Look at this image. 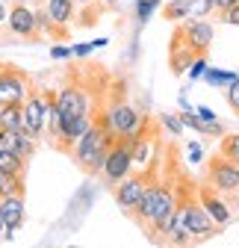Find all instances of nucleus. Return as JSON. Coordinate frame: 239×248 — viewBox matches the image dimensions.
<instances>
[{
	"label": "nucleus",
	"mask_w": 239,
	"mask_h": 248,
	"mask_svg": "<svg viewBox=\"0 0 239 248\" xmlns=\"http://www.w3.org/2000/svg\"><path fill=\"white\" fill-rule=\"evenodd\" d=\"M177 210H180V222L189 228V233L195 239H213V236H219L224 231L201 207V201H198V180L186 169H180V174H177Z\"/></svg>",
	"instance_id": "f257e3e1"
},
{
	"label": "nucleus",
	"mask_w": 239,
	"mask_h": 248,
	"mask_svg": "<svg viewBox=\"0 0 239 248\" xmlns=\"http://www.w3.org/2000/svg\"><path fill=\"white\" fill-rule=\"evenodd\" d=\"M106 115H109V127L115 136H133L136 127L142 124V112L127 101V86L121 80H115L109 89H106Z\"/></svg>",
	"instance_id": "f03ea898"
},
{
	"label": "nucleus",
	"mask_w": 239,
	"mask_h": 248,
	"mask_svg": "<svg viewBox=\"0 0 239 248\" xmlns=\"http://www.w3.org/2000/svg\"><path fill=\"white\" fill-rule=\"evenodd\" d=\"M204 183H210L213 189L227 201V207L236 213L239 210V166L230 163L224 154H213L204 169Z\"/></svg>",
	"instance_id": "7ed1b4c3"
},
{
	"label": "nucleus",
	"mask_w": 239,
	"mask_h": 248,
	"mask_svg": "<svg viewBox=\"0 0 239 248\" xmlns=\"http://www.w3.org/2000/svg\"><path fill=\"white\" fill-rule=\"evenodd\" d=\"M130 171H133V142H130V136H115V142L109 145V154H106V163L101 169V177L112 189Z\"/></svg>",
	"instance_id": "20e7f679"
},
{
	"label": "nucleus",
	"mask_w": 239,
	"mask_h": 248,
	"mask_svg": "<svg viewBox=\"0 0 239 248\" xmlns=\"http://www.w3.org/2000/svg\"><path fill=\"white\" fill-rule=\"evenodd\" d=\"M56 107L62 115H83V112H92V92H89V86L71 74L62 86H59L56 92Z\"/></svg>",
	"instance_id": "39448f33"
},
{
	"label": "nucleus",
	"mask_w": 239,
	"mask_h": 248,
	"mask_svg": "<svg viewBox=\"0 0 239 248\" xmlns=\"http://www.w3.org/2000/svg\"><path fill=\"white\" fill-rule=\"evenodd\" d=\"M201 53L195 50L189 33H186V24H177L171 30V39H168V68L174 77H180L186 68H192V62L198 59Z\"/></svg>",
	"instance_id": "423d86ee"
},
{
	"label": "nucleus",
	"mask_w": 239,
	"mask_h": 248,
	"mask_svg": "<svg viewBox=\"0 0 239 248\" xmlns=\"http://www.w3.org/2000/svg\"><path fill=\"white\" fill-rule=\"evenodd\" d=\"M24 107V133H30L33 139L45 136V121H47V92H39L36 86H30L27 98L21 101Z\"/></svg>",
	"instance_id": "0eeeda50"
},
{
	"label": "nucleus",
	"mask_w": 239,
	"mask_h": 248,
	"mask_svg": "<svg viewBox=\"0 0 239 248\" xmlns=\"http://www.w3.org/2000/svg\"><path fill=\"white\" fill-rule=\"evenodd\" d=\"M112 195H115V204L133 219V213L139 210L142 195H145V169H133L124 180H118L112 186Z\"/></svg>",
	"instance_id": "6e6552de"
},
{
	"label": "nucleus",
	"mask_w": 239,
	"mask_h": 248,
	"mask_svg": "<svg viewBox=\"0 0 239 248\" xmlns=\"http://www.w3.org/2000/svg\"><path fill=\"white\" fill-rule=\"evenodd\" d=\"M6 30L15 39H27V42L42 39L39 24H36V9L27 6L24 0H15V3L9 6V12H6Z\"/></svg>",
	"instance_id": "1a4fd4ad"
},
{
	"label": "nucleus",
	"mask_w": 239,
	"mask_h": 248,
	"mask_svg": "<svg viewBox=\"0 0 239 248\" xmlns=\"http://www.w3.org/2000/svg\"><path fill=\"white\" fill-rule=\"evenodd\" d=\"M30 77L12 65V62H0V104H21L30 92Z\"/></svg>",
	"instance_id": "9d476101"
},
{
	"label": "nucleus",
	"mask_w": 239,
	"mask_h": 248,
	"mask_svg": "<svg viewBox=\"0 0 239 248\" xmlns=\"http://www.w3.org/2000/svg\"><path fill=\"white\" fill-rule=\"evenodd\" d=\"M198 201H201V207L207 210V216L216 222V225H222V228H227L230 225V219H233V210L227 207V201L213 189L210 183H198Z\"/></svg>",
	"instance_id": "9b49d317"
},
{
	"label": "nucleus",
	"mask_w": 239,
	"mask_h": 248,
	"mask_svg": "<svg viewBox=\"0 0 239 248\" xmlns=\"http://www.w3.org/2000/svg\"><path fill=\"white\" fill-rule=\"evenodd\" d=\"M0 210H3V239H15V231L24 225V195H6L0 198Z\"/></svg>",
	"instance_id": "f8f14e48"
},
{
	"label": "nucleus",
	"mask_w": 239,
	"mask_h": 248,
	"mask_svg": "<svg viewBox=\"0 0 239 248\" xmlns=\"http://www.w3.org/2000/svg\"><path fill=\"white\" fill-rule=\"evenodd\" d=\"M45 9H47L50 21H53L56 27L68 30L65 24H71V21H74V12H77V0H47V3H45Z\"/></svg>",
	"instance_id": "ddd939ff"
},
{
	"label": "nucleus",
	"mask_w": 239,
	"mask_h": 248,
	"mask_svg": "<svg viewBox=\"0 0 239 248\" xmlns=\"http://www.w3.org/2000/svg\"><path fill=\"white\" fill-rule=\"evenodd\" d=\"M0 127L21 130L24 127V107L21 104H3L0 107Z\"/></svg>",
	"instance_id": "4468645a"
},
{
	"label": "nucleus",
	"mask_w": 239,
	"mask_h": 248,
	"mask_svg": "<svg viewBox=\"0 0 239 248\" xmlns=\"http://www.w3.org/2000/svg\"><path fill=\"white\" fill-rule=\"evenodd\" d=\"M0 171H6V174H24L27 177V160L18 157L15 151L0 148Z\"/></svg>",
	"instance_id": "2eb2a0df"
},
{
	"label": "nucleus",
	"mask_w": 239,
	"mask_h": 248,
	"mask_svg": "<svg viewBox=\"0 0 239 248\" xmlns=\"http://www.w3.org/2000/svg\"><path fill=\"white\" fill-rule=\"evenodd\" d=\"M24 192H27L24 174H6V171H0V198H6V195H24Z\"/></svg>",
	"instance_id": "dca6fc26"
},
{
	"label": "nucleus",
	"mask_w": 239,
	"mask_h": 248,
	"mask_svg": "<svg viewBox=\"0 0 239 248\" xmlns=\"http://www.w3.org/2000/svg\"><path fill=\"white\" fill-rule=\"evenodd\" d=\"M219 154H224L230 163H236V166H239V133H222Z\"/></svg>",
	"instance_id": "f3484780"
},
{
	"label": "nucleus",
	"mask_w": 239,
	"mask_h": 248,
	"mask_svg": "<svg viewBox=\"0 0 239 248\" xmlns=\"http://www.w3.org/2000/svg\"><path fill=\"white\" fill-rule=\"evenodd\" d=\"M189 12H192V0H171V3L163 6V18L165 21H180Z\"/></svg>",
	"instance_id": "a211bd4d"
},
{
	"label": "nucleus",
	"mask_w": 239,
	"mask_h": 248,
	"mask_svg": "<svg viewBox=\"0 0 239 248\" xmlns=\"http://www.w3.org/2000/svg\"><path fill=\"white\" fill-rule=\"evenodd\" d=\"M224 101H227V109L239 118V77H233L224 89Z\"/></svg>",
	"instance_id": "6ab92c4d"
},
{
	"label": "nucleus",
	"mask_w": 239,
	"mask_h": 248,
	"mask_svg": "<svg viewBox=\"0 0 239 248\" xmlns=\"http://www.w3.org/2000/svg\"><path fill=\"white\" fill-rule=\"evenodd\" d=\"M216 12V0H192V12L195 18H207V15H213Z\"/></svg>",
	"instance_id": "aec40b11"
},
{
	"label": "nucleus",
	"mask_w": 239,
	"mask_h": 248,
	"mask_svg": "<svg viewBox=\"0 0 239 248\" xmlns=\"http://www.w3.org/2000/svg\"><path fill=\"white\" fill-rule=\"evenodd\" d=\"M236 3H239V0H216V15H219V18H224V12H227V9H233Z\"/></svg>",
	"instance_id": "412c9836"
},
{
	"label": "nucleus",
	"mask_w": 239,
	"mask_h": 248,
	"mask_svg": "<svg viewBox=\"0 0 239 248\" xmlns=\"http://www.w3.org/2000/svg\"><path fill=\"white\" fill-rule=\"evenodd\" d=\"M222 21H224V24H230V27H239V3H236L233 9H227Z\"/></svg>",
	"instance_id": "4be33fe9"
},
{
	"label": "nucleus",
	"mask_w": 239,
	"mask_h": 248,
	"mask_svg": "<svg viewBox=\"0 0 239 248\" xmlns=\"http://www.w3.org/2000/svg\"><path fill=\"white\" fill-rule=\"evenodd\" d=\"M50 56H53V59H68V56H71V47L56 45V47H50Z\"/></svg>",
	"instance_id": "5701e85b"
},
{
	"label": "nucleus",
	"mask_w": 239,
	"mask_h": 248,
	"mask_svg": "<svg viewBox=\"0 0 239 248\" xmlns=\"http://www.w3.org/2000/svg\"><path fill=\"white\" fill-rule=\"evenodd\" d=\"M92 50H95V45H74L71 47V56H89Z\"/></svg>",
	"instance_id": "b1692460"
},
{
	"label": "nucleus",
	"mask_w": 239,
	"mask_h": 248,
	"mask_svg": "<svg viewBox=\"0 0 239 248\" xmlns=\"http://www.w3.org/2000/svg\"><path fill=\"white\" fill-rule=\"evenodd\" d=\"M189 157H192V160H195V163H198V160H201V148H198V145H192V148H189Z\"/></svg>",
	"instance_id": "393cba45"
},
{
	"label": "nucleus",
	"mask_w": 239,
	"mask_h": 248,
	"mask_svg": "<svg viewBox=\"0 0 239 248\" xmlns=\"http://www.w3.org/2000/svg\"><path fill=\"white\" fill-rule=\"evenodd\" d=\"M6 12H9V9H6V3H3V0H0V24L6 21Z\"/></svg>",
	"instance_id": "a878e982"
},
{
	"label": "nucleus",
	"mask_w": 239,
	"mask_h": 248,
	"mask_svg": "<svg viewBox=\"0 0 239 248\" xmlns=\"http://www.w3.org/2000/svg\"><path fill=\"white\" fill-rule=\"evenodd\" d=\"M0 231H3V210H0Z\"/></svg>",
	"instance_id": "bb28decb"
},
{
	"label": "nucleus",
	"mask_w": 239,
	"mask_h": 248,
	"mask_svg": "<svg viewBox=\"0 0 239 248\" xmlns=\"http://www.w3.org/2000/svg\"><path fill=\"white\" fill-rule=\"evenodd\" d=\"M98 3H104V6H106V3H112V0H98Z\"/></svg>",
	"instance_id": "cd10ccee"
},
{
	"label": "nucleus",
	"mask_w": 239,
	"mask_h": 248,
	"mask_svg": "<svg viewBox=\"0 0 239 248\" xmlns=\"http://www.w3.org/2000/svg\"><path fill=\"white\" fill-rule=\"evenodd\" d=\"M151 3H154V6H157V3H160V0H151Z\"/></svg>",
	"instance_id": "c85d7f7f"
},
{
	"label": "nucleus",
	"mask_w": 239,
	"mask_h": 248,
	"mask_svg": "<svg viewBox=\"0 0 239 248\" xmlns=\"http://www.w3.org/2000/svg\"><path fill=\"white\" fill-rule=\"evenodd\" d=\"M77 3H86V0H77Z\"/></svg>",
	"instance_id": "c756f323"
},
{
	"label": "nucleus",
	"mask_w": 239,
	"mask_h": 248,
	"mask_svg": "<svg viewBox=\"0 0 239 248\" xmlns=\"http://www.w3.org/2000/svg\"><path fill=\"white\" fill-rule=\"evenodd\" d=\"M0 107H3V104H0Z\"/></svg>",
	"instance_id": "7c9ffc66"
}]
</instances>
